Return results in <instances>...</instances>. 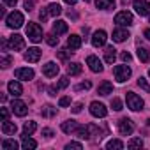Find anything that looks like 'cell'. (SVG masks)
<instances>
[{
  "label": "cell",
  "instance_id": "74e56055",
  "mask_svg": "<svg viewBox=\"0 0 150 150\" xmlns=\"http://www.w3.org/2000/svg\"><path fill=\"white\" fill-rule=\"evenodd\" d=\"M111 108H113L115 111H120V110H122V101H120L118 97L111 99Z\"/></svg>",
  "mask_w": 150,
  "mask_h": 150
},
{
  "label": "cell",
  "instance_id": "11a10c76",
  "mask_svg": "<svg viewBox=\"0 0 150 150\" xmlns=\"http://www.w3.org/2000/svg\"><path fill=\"white\" fill-rule=\"evenodd\" d=\"M122 2H124V4H127V2H129V0H122Z\"/></svg>",
  "mask_w": 150,
  "mask_h": 150
},
{
  "label": "cell",
  "instance_id": "cb8c5ba5",
  "mask_svg": "<svg viewBox=\"0 0 150 150\" xmlns=\"http://www.w3.org/2000/svg\"><path fill=\"white\" fill-rule=\"evenodd\" d=\"M67 46H69V50H80L81 48V37L80 35H71L67 39Z\"/></svg>",
  "mask_w": 150,
  "mask_h": 150
},
{
  "label": "cell",
  "instance_id": "4fadbf2b",
  "mask_svg": "<svg viewBox=\"0 0 150 150\" xmlns=\"http://www.w3.org/2000/svg\"><path fill=\"white\" fill-rule=\"evenodd\" d=\"M87 65L90 67V71L92 72H103V62L96 57V55H90V57H87Z\"/></svg>",
  "mask_w": 150,
  "mask_h": 150
},
{
  "label": "cell",
  "instance_id": "30bf717a",
  "mask_svg": "<svg viewBox=\"0 0 150 150\" xmlns=\"http://www.w3.org/2000/svg\"><path fill=\"white\" fill-rule=\"evenodd\" d=\"M118 131H120L122 136H129V134H132V131H134V124H132L129 118H120V120H118Z\"/></svg>",
  "mask_w": 150,
  "mask_h": 150
},
{
  "label": "cell",
  "instance_id": "9f6ffc18",
  "mask_svg": "<svg viewBox=\"0 0 150 150\" xmlns=\"http://www.w3.org/2000/svg\"><path fill=\"white\" fill-rule=\"evenodd\" d=\"M148 76H150V71H148Z\"/></svg>",
  "mask_w": 150,
  "mask_h": 150
},
{
  "label": "cell",
  "instance_id": "60d3db41",
  "mask_svg": "<svg viewBox=\"0 0 150 150\" xmlns=\"http://www.w3.org/2000/svg\"><path fill=\"white\" fill-rule=\"evenodd\" d=\"M92 87V83L90 81H83V83H80L78 87H76V90H88Z\"/></svg>",
  "mask_w": 150,
  "mask_h": 150
},
{
  "label": "cell",
  "instance_id": "c3c4849f",
  "mask_svg": "<svg viewBox=\"0 0 150 150\" xmlns=\"http://www.w3.org/2000/svg\"><path fill=\"white\" fill-rule=\"evenodd\" d=\"M81 108H83V104H81V103H76V104L72 106V113H80Z\"/></svg>",
  "mask_w": 150,
  "mask_h": 150
},
{
  "label": "cell",
  "instance_id": "d6a6232c",
  "mask_svg": "<svg viewBox=\"0 0 150 150\" xmlns=\"http://www.w3.org/2000/svg\"><path fill=\"white\" fill-rule=\"evenodd\" d=\"M42 117H55L57 115V108H53V106H50V104H46L44 108H42Z\"/></svg>",
  "mask_w": 150,
  "mask_h": 150
},
{
  "label": "cell",
  "instance_id": "4dcf8cb0",
  "mask_svg": "<svg viewBox=\"0 0 150 150\" xmlns=\"http://www.w3.org/2000/svg\"><path fill=\"white\" fill-rule=\"evenodd\" d=\"M2 148L4 150H16L18 148V143L14 139H4L2 141Z\"/></svg>",
  "mask_w": 150,
  "mask_h": 150
},
{
  "label": "cell",
  "instance_id": "603a6c76",
  "mask_svg": "<svg viewBox=\"0 0 150 150\" xmlns=\"http://www.w3.org/2000/svg\"><path fill=\"white\" fill-rule=\"evenodd\" d=\"M97 94L99 96H110V94H113V85L110 81H103L99 85V88H97Z\"/></svg>",
  "mask_w": 150,
  "mask_h": 150
},
{
  "label": "cell",
  "instance_id": "8992f818",
  "mask_svg": "<svg viewBox=\"0 0 150 150\" xmlns=\"http://www.w3.org/2000/svg\"><path fill=\"white\" fill-rule=\"evenodd\" d=\"M14 76H16V80H21V81H30V80H34L35 72H34V69H28V67H20V69H16V71H14Z\"/></svg>",
  "mask_w": 150,
  "mask_h": 150
},
{
  "label": "cell",
  "instance_id": "f1b7e54d",
  "mask_svg": "<svg viewBox=\"0 0 150 150\" xmlns=\"http://www.w3.org/2000/svg\"><path fill=\"white\" fill-rule=\"evenodd\" d=\"M106 148L108 150H122L124 148V143L120 139H111V141L106 143Z\"/></svg>",
  "mask_w": 150,
  "mask_h": 150
},
{
  "label": "cell",
  "instance_id": "2e32d148",
  "mask_svg": "<svg viewBox=\"0 0 150 150\" xmlns=\"http://www.w3.org/2000/svg\"><path fill=\"white\" fill-rule=\"evenodd\" d=\"M67 30H69V27H67V23H65V21L57 20V21L53 23V34L62 35V34H67Z\"/></svg>",
  "mask_w": 150,
  "mask_h": 150
},
{
  "label": "cell",
  "instance_id": "ba28073f",
  "mask_svg": "<svg viewBox=\"0 0 150 150\" xmlns=\"http://www.w3.org/2000/svg\"><path fill=\"white\" fill-rule=\"evenodd\" d=\"M9 48H11L13 51H21V50H25V39H23L20 34L11 35V37H9Z\"/></svg>",
  "mask_w": 150,
  "mask_h": 150
},
{
  "label": "cell",
  "instance_id": "f5cc1de1",
  "mask_svg": "<svg viewBox=\"0 0 150 150\" xmlns=\"http://www.w3.org/2000/svg\"><path fill=\"white\" fill-rule=\"evenodd\" d=\"M64 2H65V4H69V6H74V4L78 2V0H64Z\"/></svg>",
  "mask_w": 150,
  "mask_h": 150
},
{
  "label": "cell",
  "instance_id": "e0dca14e",
  "mask_svg": "<svg viewBox=\"0 0 150 150\" xmlns=\"http://www.w3.org/2000/svg\"><path fill=\"white\" fill-rule=\"evenodd\" d=\"M131 35H129V32L125 30V28H117V30H113V41L115 42H124L125 39H129Z\"/></svg>",
  "mask_w": 150,
  "mask_h": 150
},
{
  "label": "cell",
  "instance_id": "b9f144b4",
  "mask_svg": "<svg viewBox=\"0 0 150 150\" xmlns=\"http://www.w3.org/2000/svg\"><path fill=\"white\" fill-rule=\"evenodd\" d=\"M71 104V97H62L60 101H58V106L60 108H65V106H69Z\"/></svg>",
  "mask_w": 150,
  "mask_h": 150
},
{
  "label": "cell",
  "instance_id": "6f0895ef",
  "mask_svg": "<svg viewBox=\"0 0 150 150\" xmlns=\"http://www.w3.org/2000/svg\"><path fill=\"white\" fill-rule=\"evenodd\" d=\"M148 125H150V120H148Z\"/></svg>",
  "mask_w": 150,
  "mask_h": 150
},
{
  "label": "cell",
  "instance_id": "52a82bcc",
  "mask_svg": "<svg viewBox=\"0 0 150 150\" xmlns=\"http://www.w3.org/2000/svg\"><path fill=\"white\" fill-rule=\"evenodd\" d=\"M132 14L129 11H120L117 16H115V23L120 25V27H131L132 25Z\"/></svg>",
  "mask_w": 150,
  "mask_h": 150
},
{
  "label": "cell",
  "instance_id": "bcb514c9",
  "mask_svg": "<svg viewBox=\"0 0 150 150\" xmlns=\"http://www.w3.org/2000/svg\"><path fill=\"white\" fill-rule=\"evenodd\" d=\"M48 14H50V13H48V9H46V11H41V13H39V20L44 23V21L48 20Z\"/></svg>",
  "mask_w": 150,
  "mask_h": 150
},
{
  "label": "cell",
  "instance_id": "681fc988",
  "mask_svg": "<svg viewBox=\"0 0 150 150\" xmlns=\"http://www.w3.org/2000/svg\"><path fill=\"white\" fill-rule=\"evenodd\" d=\"M0 113H2V118H4V120L9 118V110H7V108H2V110H0Z\"/></svg>",
  "mask_w": 150,
  "mask_h": 150
},
{
  "label": "cell",
  "instance_id": "7c38bea8",
  "mask_svg": "<svg viewBox=\"0 0 150 150\" xmlns=\"http://www.w3.org/2000/svg\"><path fill=\"white\" fill-rule=\"evenodd\" d=\"M106 39H108V34H106L104 30H96V32L92 34V44H94L96 48L104 46V44H106Z\"/></svg>",
  "mask_w": 150,
  "mask_h": 150
},
{
  "label": "cell",
  "instance_id": "3957f363",
  "mask_svg": "<svg viewBox=\"0 0 150 150\" xmlns=\"http://www.w3.org/2000/svg\"><path fill=\"white\" fill-rule=\"evenodd\" d=\"M27 35L32 42H41L42 41V28L37 23H28L27 25Z\"/></svg>",
  "mask_w": 150,
  "mask_h": 150
},
{
  "label": "cell",
  "instance_id": "816d5d0a",
  "mask_svg": "<svg viewBox=\"0 0 150 150\" xmlns=\"http://www.w3.org/2000/svg\"><path fill=\"white\" fill-rule=\"evenodd\" d=\"M57 90H58V87H50V88H48L50 96H57Z\"/></svg>",
  "mask_w": 150,
  "mask_h": 150
},
{
  "label": "cell",
  "instance_id": "7402d4cb",
  "mask_svg": "<svg viewBox=\"0 0 150 150\" xmlns=\"http://www.w3.org/2000/svg\"><path fill=\"white\" fill-rule=\"evenodd\" d=\"M80 125H78V122H74V120H67V122H64L62 124V131L65 132V134H72V132H76V129H78Z\"/></svg>",
  "mask_w": 150,
  "mask_h": 150
},
{
  "label": "cell",
  "instance_id": "277c9868",
  "mask_svg": "<svg viewBox=\"0 0 150 150\" xmlns=\"http://www.w3.org/2000/svg\"><path fill=\"white\" fill-rule=\"evenodd\" d=\"M113 74H115V80L118 83H124L131 78V67L129 65H117L113 69Z\"/></svg>",
  "mask_w": 150,
  "mask_h": 150
},
{
  "label": "cell",
  "instance_id": "9c48e42d",
  "mask_svg": "<svg viewBox=\"0 0 150 150\" xmlns=\"http://www.w3.org/2000/svg\"><path fill=\"white\" fill-rule=\"evenodd\" d=\"M90 113H92L94 117H97V118H104V117L108 115V110H106V106H104L103 103L94 101V103L90 104Z\"/></svg>",
  "mask_w": 150,
  "mask_h": 150
},
{
  "label": "cell",
  "instance_id": "d4e9b609",
  "mask_svg": "<svg viewBox=\"0 0 150 150\" xmlns=\"http://www.w3.org/2000/svg\"><path fill=\"white\" fill-rule=\"evenodd\" d=\"M97 9L108 11V9H115V0H96Z\"/></svg>",
  "mask_w": 150,
  "mask_h": 150
},
{
  "label": "cell",
  "instance_id": "83f0119b",
  "mask_svg": "<svg viewBox=\"0 0 150 150\" xmlns=\"http://www.w3.org/2000/svg\"><path fill=\"white\" fill-rule=\"evenodd\" d=\"M67 72L71 74V76H76V74H80V72H81V64H78V62L69 64V65H67Z\"/></svg>",
  "mask_w": 150,
  "mask_h": 150
},
{
  "label": "cell",
  "instance_id": "f6af8a7d",
  "mask_svg": "<svg viewBox=\"0 0 150 150\" xmlns=\"http://www.w3.org/2000/svg\"><path fill=\"white\" fill-rule=\"evenodd\" d=\"M23 6H25V9H27V11H32V9H34V0H25Z\"/></svg>",
  "mask_w": 150,
  "mask_h": 150
},
{
  "label": "cell",
  "instance_id": "8fae6325",
  "mask_svg": "<svg viewBox=\"0 0 150 150\" xmlns=\"http://www.w3.org/2000/svg\"><path fill=\"white\" fill-rule=\"evenodd\" d=\"M11 110H13V113L18 115V117H25L27 111H28L27 104H25L23 101H20V99H14V101L11 103Z\"/></svg>",
  "mask_w": 150,
  "mask_h": 150
},
{
  "label": "cell",
  "instance_id": "7a4b0ae2",
  "mask_svg": "<svg viewBox=\"0 0 150 150\" xmlns=\"http://www.w3.org/2000/svg\"><path fill=\"white\" fill-rule=\"evenodd\" d=\"M6 23H7V27H9V28H20V27H23L25 18H23V14H21L20 11H13L11 14H7Z\"/></svg>",
  "mask_w": 150,
  "mask_h": 150
},
{
  "label": "cell",
  "instance_id": "f907efd6",
  "mask_svg": "<svg viewBox=\"0 0 150 150\" xmlns=\"http://www.w3.org/2000/svg\"><path fill=\"white\" fill-rule=\"evenodd\" d=\"M4 4H6V6H9V7H16L18 0H4Z\"/></svg>",
  "mask_w": 150,
  "mask_h": 150
},
{
  "label": "cell",
  "instance_id": "f35d334b",
  "mask_svg": "<svg viewBox=\"0 0 150 150\" xmlns=\"http://www.w3.org/2000/svg\"><path fill=\"white\" fill-rule=\"evenodd\" d=\"M11 62H13V58L7 57V55H4V57H2V62H0V65H2L4 69H7V67L11 65Z\"/></svg>",
  "mask_w": 150,
  "mask_h": 150
},
{
  "label": "cell",
  "instance_id": "5bb4252c",
  "mask_svg": "<svg viewBox=\"0 0 150 150\" xmlns=\"http://www.w3.org/2000/svg\"><path fill=\"white\" fill-rule=\"evenodd\" d=\"M58 71L60 69H58V65L55 62H48V64L42 65V74H44L46 78H55L57 74H58Z\"/></svg>",
  "mask_w": 150,
  "mask_h": 150
},
{
  "label": "cell",
  "instance_id": "db71d44e",
  "mask_svg": "<svg viewBox=\"0 0 150 150\" xmlns=\"http://www.w3.org/2000/svg\"><path fill=\"white\" fill-rule=\"evenodd\" d=\"M145 37L150 41V28H146V30H145Z\"/></svg>",
  "mask_w": 150,
  "mask_h": 150
},
{
  "label": "cell",
  "instance_id": "d6986e66",
  "mask_svg": "<svg viewBox=\"0 0 150 150\" xmlns=\"http://www.w3.org/2000/svg\"><path fill=\"white\" fill-rule=\"evenodd\" d=\"M7 90H9V94H13L14 97H20V96L23 94V87H21L18 81H9Z\"/></svg>",
  "mask_w": 150,
  "mask_h": 150
},
{
  "label": "cell",
  "instance_id": "e575fe53",
  "mask_svg": "<svg viewBox=\"0 0 150 150\" xmlns=\"http://www.w3.org/2000/svg\"><path fill=\"white\" fill-rule=\"evenodd\" d=\"M46 42H48L50 46H57V44H58V37H57V34H48V35H46Z\"/></svg>",
  "mask_w": 150,
  "mask_h": 150
},
{
  "label": "cell",
  "instance_id": "ac0fdd59",
  "mask_svg": "<svg viewBox=\"0 0 150 150\" xmlns=\"http://www.w3.org/2000/svg\"><path fill=\"white\" fill-rule=\"evenodd\" d=\"M35 146H37V141L32 139L28 134H23V138H21V148L23 150H34Z\"/></svg>",
  "mask_w": 150,
  "mask_h": 150
},
{
  "label": "cell",
  "instance_id": "f546056e",
  "mask_svg": "<svg viewBox=\"0 0 150 150\" xmlns=\"http://www.w3.org/2000/svg\"><path fill=\"white\" fill-rule=\"evenodd\" d=\"M35 129H37V124L35 122H25V125H23V134H32V132H35Z\"/></svg>",
  "mask_w": 150,
  "mask_h": 150
},
{
  "label": "cell",
  "instance_id": "9a60e30c",
  "mask_svg": "<svg viewBox=\"0 0 150 150\" xmlns=\"http://www.w3.org/2000/svg\"><path fill=\"white\" fill-rule=\"evenodd\" d=\"M41 55H42V51L39 48H28V51L25 53V60L30 64H35V62H39Z\"/></svg>",
  "mask_w": 150,
  "mask_h": 150
},
{
  "label": "cell",
  "instance_id": "484cf974",
  "mask_svg": "<svg viewBox=\"0 0 150 150\" xmlns=\"http://www.w3.org/2000/svg\"><path fill=\"white\" fill-rule=\"evenodd\" d=\"M115 58H117V50H115L113 46H108L106 51H104V60H106L108 64H113Z\"/></svg>",
  "mask_w": 150,
  "mask_h": 150
},
{
  "label": "cell",
  "instance_id": "1f68e13d",
  "mask_svg": "<svg viewBox=\"0 0 150 150\" xmlns=\"http://www.w3.org/2000/svg\"><path fill=\"white\" fill-rule=\"evenodd\" d=\"M48 13H50L51 16H58V14H62V7H60L58 4H50V6H48Z\"/></svg>",
  "mask_w": 150,
  "mask_h": 150
},
{
  "label": "cell",
  "instance_id": "836d02e7",
  "mask_svg": "<svg viewBox=\"0 0 150 150\" xmlns=\"http://www.w3.org/2000/svg\"><path fill=\"white\" fill-rule=\"evenodd\" d=\"M141 146H143L141 138H131L129 143H127V148H141Z\"/></svg>",
  "mask_w": 150,
  "mask_h": 150
},
{
  "label": "cell",
  "instance_id": "ffe728a7",
  "mask_svg": "<svg viewBox=\"0 0 150 150\" xmlns=\"http://www.w3.org/2000/svg\"><path fill=\"white\" fill-rule=\"evenodd\" d=\"M16 131H18V127H16V124H14V122L4 120V124H2V132H4V134L13 136V134H16Z\"/></svg>",
  "mask_w": 150,
  "mask_h": 150
},
{
  "label": "cell",
  "instance_id": "ab89813d",
  "mask_svg": "<svg viewBox=\"0 0 150 150\" xmlns=\"http://www.w3.org/2000/svg\"><path fill=\"white\" fill-rule=\"evenodd\" d=\"M57 87H58V88H65V87H69V78H67V76H62Z\"/></svg>",
  "mask_w": 150,
  "mask_h": 150
},
{
  "label": "cell",
  "instance_id": "680465c9",
  "mask_svg": "<svg viewBox=\"0 0 150 150\" xmlns=\"http://www.w3.org/2000/svg\"><path fill=\"white\" fill-rule=\"evenodd\" d=\"M148 23H150V20H148Z\"/></svg>",
  "mask_w": 150,
  "mask_h": 150
},
{
  "label": "cell",
  "instance_id": "6da1fadb",
  "mask_svg": "<svg viewBox=\"0 0 150 150\" xmlns=\"http://www.w3.org/2000/svg\"><path fill=\"white\" fill-rule=\"evenodd\" d=\"M125 101H127V108L132 110V111H139V110H143V106H145L143 99H141L138 94H134V92H127V94H125Z\"/></svg>",
  "mask_w": 150,
  "mask_h": 150
},
{
  "label": "cell",
  "instance_id": "7dc6e473",
  "mask_svg": "<svg viewBox=\"0 0 150 150\" xmlns=\"http://www.w3.org/2000/svg\"><path fill=\"white\" fill-rule=\"evenodd\" d=\"M42 136H44V138H51V136H53V131H51L50 127H44V129H42Z\"/></svg>",
  "mask_w": 150,
  "mask_h": 150
},
{
  "label": "cell",
  "instance_id": "44dd1931",
  "mask_svg": "<svg viewBox=\"0 0 150 150\" xmlns=\"http://www.w3.org/2000/svg\"><path fill=\"white\" fill-rule=\"evenodd\" d=\"M138 58L143 64H148L150 62V50L145 48V46H141V44H138Z\"/></svg>",
  "mask_w": 150,
  "mask_h": 150
},
{
  "label": "cell",
  "instance_id": "7bdbcfd3",
  "mask_svg": "<svg viewBox=\"0 0 150 150\" xmlns=\"http://www.w3.org/2000/svg\"><path fill=\"white\" fill-rule=\"evenodd\" d=\"M71 53H72V51H69V50H60V51H58V57H60L62 60H65Z\"/></svg>",
  "mask_w": 150,
  "mask_h": 150
},
{
  "label": "cell",
  "instance_id": "d590c367",
  "mask_svg": "<svg viewBox=\"0 0 150 150\" xmlns=\"http://www.w3.org/2000/svg\"><path fill=\"white\" fill-rule=\"evenodd\" d=\"M138 85H139L145 92H150V85H148V81H146L143 76H139V78H138Z\"/></svg>",
  "mask_w": 150,
  "mask_h": 150
},
{
  "label": "cell",
  "instance_id": "ee69618b",
  "mask_svg": "<svg viewBox=\"0 0 150 150\" xmlns=\"http://www.w3.org/2000/svg\"><path fill=\"white\" fill-rule=\"evenodd\" d=\"M120 58H122L124 62H131V58H132V57H131V53H129V51H122V53H120Z\"/></svg>",
  "mask_w": 150,
  "mask_h": 150
},
{
  "label": "cell",
  "instance_id": "8d00e7d4",
  "mask_svg": "<svg viewBox=\"0 0 150 150\" xmlns=\"http://www.w3.org/2000/svg\"><path fill=\"white\" fill-rule=\"evenodd\" d=\"M71 148H72V150H81V148H83V145H81V143H78V141H71V143H67V145H65V150H71Z\"/></svg>",
  "mask_w": 150,
  "mask_h": 150
},
{
  "label": "cell",
  "instance_id": "5b68a950",
  "mask_svg": "<svg viewBox=\"0 0 150 150\" xmlns=\"http://www.w3.org/2000/svg\"><path fill=\"white\" fill-rule=\"evenodd\" d=\"M132 7L139 16H150V2L148 0H134Z\"/></svg>",
  "mask_w": 150,
  "mask_h": 150
},
{
  "label": "cell",
  "instance_id": "4316f807",
  "mask_svg": "<svg viewBox=\"0 0 150 150\" xmlns=\"http://www.w3.org/2000/svg\"><path fill=\"white\" fill-rule=\"evenodd\" d=\"M76 136L80 139H90V131H88V125H80L76 129Z\"/></svg>",
  "mask_w": 150,
  "mask_h": 150
}]
</instances>
